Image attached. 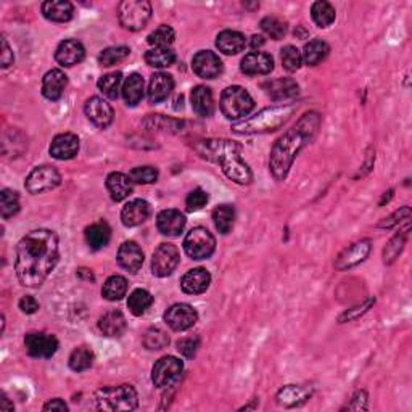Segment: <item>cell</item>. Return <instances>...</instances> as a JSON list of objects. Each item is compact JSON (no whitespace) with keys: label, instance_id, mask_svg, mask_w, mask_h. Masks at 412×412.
Wrapping results in <instances>:
<instances>
[{"label":"cell","instance_id":"obj_1","mask_svg":"<svg viewBox=\"0 0 412 412\" xmlns=\"http://www.w3.org/2000/svg\"><path fill=\"white\" fill-rule=\"evenodd\" d=\"M15 271L23 287L38 288L57 266L60 245L57 233L50 229L28 232L17 245Z\"/></svg>","mask_w":412,"mask_h":412},{"label":"cell","instance_id":"obj_2","mask_svg":"<svg viewBox=\"0 0 412 412\" xmlns=\"http://www.w3.org/2000/svg\"><path fill=\"white\" fill-rule=\"evenodd\" d=\"M320 127V116L316 111H308L297 121V124L279 137L271 150L269 170L276 181H286L293 161L311 140L318 135Z\"/></svg>","mask_w":412,"mask_h":412},{"label":"cell","instance_id":"obj_3","mask_svg":"<svg viewBox=\"0 0 412 412\" xmlns=\"http://www.w3.org/2000/svg\"><path fill=\"white\" fill-rule=\"evenodd\" d=\"M203 160L220 165L229 179L240 186L253 181L252 170L242 158V145L229 139H203L193 145Z\"/></svg>","mask_w":412,"mask_h":412},{"label":"cell","instance_id":"obj_4","mask_svg":"<svg viewBox=\"0 0 412 412\" xmlns=\"http://www.w3.org/2000/svg\"><path fill=\"white\" fill-rule=\"evenodd\" d=\"M295 111H297V105H277L269 106L258 111L254 116L245 118L238 123L232 124V131L236 134H266V132L277 131L279 127H282L287 121L292 118Z\"/></svg>","mask_w":412,"mask_h":412},{"label":"cell","instance_id":"obj_5","mask_svg":"<svg viewBox=\"0 0 412 412\" xmlns=\"http://www.w3.org/2000/svg\"><path fill=\"white\" fill-rule=\"evenodd\" d=\"M139 406V396L132 385L104 386L92 396V408L97 411H134Z\"/></svg>","mask_w":412,"mask_h":412},{"label":"cell","instance_id":"obj_6","mask_svg":"<svg viewBox=\"0 0 412 412\" xmlns=\"http://www.w3.org/2000/svg\"><path fill=\"white\" fill-rule=\"evenodd\" d=\"M221 111L227 120H240L254 108L253 97L240 85H231L221 94Z\"/></svg>","mask_w":412,"mask_h":412},{"label":"cell","instance_id":"obj_7","mask_svg":"<svg viewBox=\"0 0 412 412\" xmlns=\"http://www.w3.org/2000/svg\"><path fill=\"white\" fill-rule=\"evenodd\" d=\"M151 18V3L149 0H124L118 7L120 24L127 31H140Z\"/></svg>","mask_w":412,"mask_h":412},{"label":"cell","instance_id":"obj_8","mask_svg":"<svg viewBox=\"0 0 412 412\" xmlns=\"http://www.w3.org/2000/svg\"><path fill=\"white\" fill-rule=\"evenodd\" d=\"M216 238L206 227H193L186 236L184 250L192 259H206L215 253Z\"/></svg>","mask_w":412,"mask_h":412},{"label":"cell","instance_id":"obj_9","mask_svg":"<svg viewBox=\"0 0 412 412\" xmlns=\"http://www.w3.org/2000/svg\"><path fill=\"white\" fill-rule=\"evenodd\" d=\"M62 182V176L60 172L55 170L53 166H38L29 172V176L26 177V190L33 195H38V193H44L49 190H53L55 187L60 186Z\"/></svg>","mask_w":412,"mask_h":412},{"label":"cell","instance_id":"obj_10","mask_svg":"<svg viewBox=\"0 0 412 412\" xmlns=\"http://www.w3.org/2000/svg\"><path fill=\"white\" fill-rule=\"evenodd\" d=\"M182 370H184V364L181 359L174 358V356H165V358L158 359L151 369V381L158 388H165L174 384V381L181 377Z\"/></svg>","mask_w":412,"mask_h":412},{"label":"cell","instance_id":"obj_11","mask_svg":"<svg viewBox=\"0 0 412 412\" xmlns=\"http://www.w3.org/2000/svg\"><path fill=\"white\" fill-rule=\"evenodd\" d=\"M181 261V254L172 243H161L151 258V272L156 277H167L177 267Z\"/></svg>","mask_w":412,"mask_h":412},{"label":"cell","instance_id":"obj_12","mask_svg":"<svg viewBox=\"0 0 412 412\" xmlns=\"http://www.w3.org/2000/svg\"><path fill=\"white\" fill-rule=\"evenodd\" d=\"M198 313L187 303H176L165 313V322L176 332H184L197 324Z\"/></svg>","mask_w":412,"mask_h":412},{"label":"cell","instance_id":"obj_13","mask_svg":"<svg viewBox=\"0 0 412 412\" xmlns=\"http://www.w3.org/2000/svg\"><path fill=\"white\" fill-rule=\"evenodd\" d=\"M24 347L33 358H52L58 349V340L50 333L29 332L24 337Z\"/></svg>","mask_w":412,"mask_h":412},{"label":"cell","instance_id":"obj_14","mask_svg":"<svg viewBox=\"0 0 412 412\" xmlns=\"http://www.w3.org/2000/svg\"><path fill=\"white\" fill-rule=\"evenodd\" d=\"M84 113L90 123L100 127V129H106L113 123L115 118V111L111 108V105L101 97H90L84 105Z\"/></svg>","mask_w":412,"mask_h":412},{"label":"cell","instance_id":"obj_15","mask_svg":"<svg viewBox=\"0 0 412 412\" xmlns=\"http://www.w3.org/2000/svg\"><path fill=\"white\" fill-rule=\"evenodd\" d=\"M192 68L198 78L216 79L222 73V62L211 50H201L193 57Z\"/></svg>","mask_w":412,"mask_h":412},{"label":"cell","instance_id":"obj_16","mask_svg":"<svg viewBox=\"0 0 412 412\" xmlns=\"http://www.w3.org/2000/svg\"><path fill=\"white\" fill-rule=\"evenodd\" d=\"M370 248H372L370 240H361L353 243L347 250L340 253L337 261H335V269H338V271H347V269L358 266L359 263H363L364 259L369 256Z\"/></svg>","mask_w":412,"mask_h":412},{"label":"cell","instance_id":"obj_17","mask_svg":"<svg viewBox=\"0 0 412 412\" xmlns=\"http://www.w3.org/2000/svg\"><path fill=\"white\" fill-rule=\"evenodd\" d=\"M85 57L84 45L76 39H66L63 42L58 44L57 50H55V60L60 66L65 68H71V66L79 65Z\"/></svg>","mask_w":412,"mask_h":412},{"label":"cell","instance_id":"obj_18","mask_svg":"<svg viewBox=\"0 0 412 412\" xmlns=\"http://www.w3.org/2000/svg\"><path fill=\"white\" fill-rule=\"evenodd\" d=\"M50 155L55 160H71L78 155L79 151V139L76 134L71 132H65V134H58L50 144Z\"/></svg>","mask_w":412,"mask_h":412},{"label":"cell","instance_id":"obj_19","mask_svg":"<svg viewBox=\"0 0 412 412\" xmlns=\"http://www.w3.org/2000/svg\"><path fill=\"white\" fill-rule=\"evenodd\" d=\"M156 227L166 237H179L186 227V216L177 210H163L156 216Z\"/></svg>","mask_w":412,"mask_h":412},{"label":"cell","instance_id":"obj_20","mask_svg":"<svg viewBox=\"0 0 412 412\" xmlns=\"http://www.w3.org/2000/svg\"><path fill=\"white\" fill-rule=\"evenodd\" d=\"M151 208L149 201L142 200V198H135L126 203L123 211H121V221L126 227H135L144 224L150 217Z\"/></svg>","mask_w":412,"mask_h":412},{"label":"cell","instance_id":"obj_21","mask_svg":"<svg viewBox=\"0 0 412 412\" xmlns=\"http://www.w3.org/2000/svg\"><path fill=\"white\" fill-rule=\"evenodd\" d=\"M242 73L248 76H264L274 69V60L269 53L252 52L243 57L240 63Z\"/></svg>","mask_w":412,"mask_h":412},{"label":"cell","instance_id":"obj_22","mask_svg":"<svg viewBox=\"0 0 412 412\" xmlns=\"http://www.w3.org/2000/svg\"><path fill=\"white\" fill-rule=\"evenodd\" d=\"M116 258H118L120 266L131 274L139 272L142 264H144V252L135 242H124L120 247Z\"/></svg>","mask_w":412,"mask_h":412},{"label":"cell","instance_id":"obj_23","mask_svg":"<svg viewBox=\"0 0 412 412\" xmlns=\"http://www.w3.org/2000/svg\"><path fill=\"white\" fill-rule=\"evenodd\" d=\"M66 85H68V76L62 69H50L42 79V94L47 100L55 101L62 99Z\"/></svg>","mask_w":412,"mask_h":412},{"label":"cell","instance_id":"obj_24","mask_svg":"<svg viewBox=\"0 0 412 412\" xmlns=\"http://www.w3.org/2000/svg\"><path fill=\"white\" fill-rule=\"evenodd\" d=\"M313 390L303 385H286L283 388L277 391V404L283 406V408H295L299 406L311 398Z\"/></svg>","mask_w":412,"mask_h":412},{"label":"cell","instance_id":"obj_25","mask_svg":"<svg viewBox=\"0 0 412 412\" xmlns=\"http://www.w3.org/2000/svg\"><path fill=\"white\" fill-rule=\"evenodd\" d=\"M211 283V276L205 267L190 269L189 272L184 274L181 281V288L189 295H200L206 292Z\"/></svg>","mask_w":412,"mask_h":412},{"label":"cell","instance_id":"obj_26","mask_svg":"<svg viewBox=\"0 0 412 412\" xmlns=\"http://www.w3.org/2000/svg\"><path fill=\"white\" fill-rule=\"evenodd\" d=\"M174 90V79L166 73H155L150 78L149 100L150 104H161Z\"/></svg>","mask_w":412,"mask_h":412},{"label":"cell","instance_id":"obj_27","mask_svg":"<svg viewBox=\"0 0 412 412\" xmlns=\"http://www.w3.org/2000/svg\"><path fill=\"white\" fill-rule=\"evenodd\" d=\"M263 89L276 101L287 100L298 95V84L297 81H293L292 78H279L274 81H267V83L263 84Z\"/></svg>","mask_w":412,"mask_h":412},{"label":"cell","instance_id":"obj_28","mask_svg":"<svg viewBox=\"0 0 412 412\" xmlns=\"http://www.w3.org/2000/svg\"><path fill=\"white\" fill-rule=\"evenodd\" d=\"M42 15L50 22L66 23L73 18L74 7L68 0H47L42 3Z\"/></svg>","mask_w":412,"mask_h":412},{"label":"cell","instance_id":"obj_29","mask_svg":"<svg viewBox=\"0 0 412 412\" xmlns=\"http://www.w3.org/2000/svg\"><path fill=\"white\" fill-rule=\"evenodd\" d=\"M127 327L124 314L118 309H111L99 319V329L105 337H121Z\"/></svg>","mask_w":412,"mask_h":412},{"label":"cell","instance_id":"obj_30","mask_svg":"<svg viewBox=\"0 0 412 412\" xmlns=\"http://www.w3.org/2000/svg\"><path fill=\"white\" fill-rule=\"evenodd\" d=\"M106 189L113 201H123L132 193V181L123 172H110L106 177Z\"/></svg>","mask_w":412,"mask_h":412},{"label":"cell","instance_id":"obj_31","mask_svg":"<svg viewBox=\"0 0 412 412\" xmlns=\"http://www.w3.org/2000/svg\"><path fill=\"white\" fill-rule=\"evenodd\" d=\"M245 35L238 31H231V29L220 33L216 38V47L220 49V52L226 55H237L245 49Z\"/></svg>","mask_w":412,"mask_h":412},{"label":"cell","instance_id":"obj_32","mask_svg":"<svg viewBox=\"0 0 412 412\" xmlns=\"http://www.w3.org/2000/svg\"><path fill=\"white\" fill-rule=\"evenodd\" d=\"M192 108L197 115L200 116H211L213 110H215V99H213L211 89H208L206 85H197L193 88L190 94Z\"/></svg>","mask_w":412,"mask_h":412},{"label":"cell","instance_id":"obj_33","mask_svg":"<svg viewBox=\"0 0 412 412\" xmlns=\"http://www.w3.org/2000/svg\"><path fill=\"white\" fill-rule=\"evenodd\" d=\"M84 236L85 242H88V245L92 248V250H100V248L108 245L111 238V229L105 221H99L85 229Z\"/></svg>","mask_w":412,"mask_h":412},{"label":"cell","instance_id":"obj_34","mask_svg":"<svg viewBox=\"0 0 412 412\" xmlns=\"http://www.w3.org/2000/svg\"><path fill=\"white\" fill-rule=\"evenodd\" d=\"M121 90H123V97L127 105L129 106L139 105L142 99H144V90H145L144 78L137 73L129 74V78H126V81L123 83V89Z\"/></svg>","mask_w":412,"mask_h":412},{"label":"cell","instance_id":"obj_35","mask_svg":"<svg viewBox=\"0 0 412 412\" xmlns=\"http://www.w3.org/2000/svg\"><path fill=\"white\" fill-rule=\"evenodd\" d=\"M329 52H330V47L324 42V40L313 39L304 45L302 57H303V62L308 66H316L327 58Z\"/></svg>","mask_w":412,"mask_h":412},{"label":"cell","instance_id":"obj_36","mask_svg":"<svg viewBox=\"0 0 412 412\" xmlns=\"http://www.w3.org/2000/svg\"><path fill=\"white\" fill-rule=\"evenodd\" d=\"M145 62L151 68H167L176 62V53L170 47L150 49L145 53Z\"/></svg>","mask_w":412,"mask_h":412},{"label":"cell","instance_id":"obj_37","mask_svg":"<svg viewBox=\"0 0 412 412\" xmlns=\"http://www.w3.org/2000/svg\"><path fill=\"white\" fill-rule=\"evenodd\" d=\"M154 304V297L150 292H147L144 288H137L129 295L127 299V308L134 316H142L147 309Z\"/></svg>","mask_w":412,"mask_h":412},{"label":"cell","instance_id":"obj_38","mask_svg":"<svg viewBox=\"0 0 412 412\" xmlns=\"http://www.w3.org/2000/svg\"><path fill=\"white\" fill-rule=\"evenodd\" d=\"M213 222L221 233H229L236 222V208L232 205H221L213 211Z\"/></svg>","mask_w":412,"mask_h":412},{"label":"cell","instance_id":"obj_39","mask_svg":"<svg viewBox=\"0 0 412 412\" xmlns=\"http://www.w3.org/2000/svg\"><path fill=\"white\" fill-rule=\"evenodd\" d=\"M127 292V281L123 276H111L105 281L101 295L108 302H118Z\"/></svg>","mask_w":412,"mask_h":412},{"label":"cell","instance_id":"obj_40","mask_svg":"<svg viewBox=\"0 0 412 412\" xmlns=\"http://www.w3.org/2000/svg\"><path fill=\"white\" fill-rule=\"evenodd\" d=\"M311 17L313 22L316 23L319 28H329L330 24L335 22V8L329 2L319 0V2L313 3Z\"/></svg>","mask_w":412,"mask_h":412},{"label":"cell","instance_id":"obj_41","mask_svg":"<svg viewBox=\"0 0 412 412\" xmlns=\"http://www.w3.org/2000/svg\"><path fill=\"white\" fill-rule=\"evenodd\" d=\"M69 368L74 370V372H84L92 368L94 364V353L92 349L85 348V347H79L73 349V353L69 354V361H68Z\"/></svg>","mask_w":412,"mask_h":412},{"label":"cell","instance_id":"obj_42","mask_svg":"<svg viewBox=\"0 0 412 412\" xmlns=\"http://www.w3.org/2000/svg\"><path fill=\"white\" fill-rule=\"evenodd\" d=\"M121 84H123V74H121L120 71L118 73H108L101 76L99 83H97L100 92L108 97V99H116V97H118Z\"/></svg>","mask_w":412,"mask_h":412},{"label":"cell","instance_id":"obj_43","mask_svg":"<svg viewBox=\"0 0 412 412\" xmlns=\"http://www.w3.org/2000/svg\"><path fill=\"white\" fill-rule=\"evenodd\" d=\"M131 50L129 47H126V45H116V47H108L105 50H101L100 55H99V63L101 66H113V65H118L129 57Z\"/></svg>","mask_w":412,"mask_h":412},{"label":"cell","instance_id":"obj_44","mask_svg":"<svg viewBox=\"0 0 412 412\" xmlns=\"http://www.w3.org/2000/svg\"><path fill=\"white\" fill-rule=\"evenodd\" d=\"M19 211V197L15 190L3 189L0 193V215L3 220H8Z\"/></svg>","mask_w":412,"mask_h":412},{"label":"cell","instance_id":"obj_45","mask_svg":"<svg viewBox=\"0 0 412 412\" xmlns=\"http://www.w3.org/2000/svg\"><path fill=\"white\" fill-rule=\"evenodd\" d=\"M408 231L409 229H406V231L396 233V236L391 238L388 243H386V247L384 248V263L385 264L395 263L396 258H398L401 252H403V248L406 245V237H408Z\"/></svg>","mask_w":412,"mask_h":412},{"label":"cell","instance_id":"obj_46","mask_svg":"<svg viewBox=\"0 0 412 412\" xmlns=\"http://www.w3.org/2000/svg\"><path fill=\"white\" fill-rule=\"evenodd\" d=\"M174 39H176L174 29L171 26H166V24H161L160 28H156L155 31L147 38V42L151 45V49L170 47V45L174 42Z\"/></svg>","mask_w":412,"mask_h":412},{"label":"cell","instance_id":"obj_47","mask_svg":"<svg viewBox=\"0 0 412 412\" xmlns=\"http://www.w3.org/2000/svg\"><path fill=\"white\" fill-rule=\"evenodd\" d=\"M261 29L274 40H281L287 33V23L277 17H266L261 19Z\"/></svg>","mask_w":412,"mask_h":412},{"label":"cell","instance_id":"obj_48","mask_svg":"<svg viewBox=\"0 0 412 412\" xmlns=\"http://www.w3.org/2000/svg\"><path fill=\"white\" fill-rule=\"evenodd\" d=\"M129 179L132 181V184H154L158 179V170L154 166H139L134 167L129 172Z\"/></svg>","mask_w":412,"mask_h":412},{"label":"cell","instance_id":"obj_49","mask_svg":"<svg viewBox=\"0 0 412 412\" xmlns=\"http://www.w3.org/2000/svg\"><path fill=\"white\" fill-rule=\"evenodd\" d=\"M144 345L147 349H163L170 345V337H167V333L165 332V330L154 327L145 332Z\"/></svg>","mask_w":412,"mask_h":412},{"label":"cell","instance_id":"obj_50","mask_svg":"<svg viewBox=\"0 0 412 412\" xmlns=\"http://www.w3.org/2000/svg\"><path fill=\"white\" fill-rule=\"evenodd\" d=\"M303 57L302 52L295 47V45H287V47L282 49V66L286 68L288 73H295L302 68Z\"/></svg>","mask_w":412,"mask_h":412},{"label":"cell","instance_id":"obj_51","mask_svg":"<svg viewBox=\"0 0 412 412\" xmlns=\"http://www.w3.org/2000/svg\"><path fill=\"white\" fill-rule=\"evenodd\" d=\"M149 129H156V131H179L182 127V123L176 120H167L161 115H154L150 118L145 120L144 123Z\"/></svg>","mask_w":412,"mask_h":412},{"label":"cell","instance_id":"obj_52","mask_svg":"<svg viewBox=\"0 0 412 412\" xmlns=\"http://www.w3.org/2000/svg\"><path fill=\"white\" fill-rule=\"evenodd\" d=\"M374 304H375V298H368L364 303H361V304H358V306L348 309V311H345L342 316L338 318V322L343 324V322H349V320L358 319L359 316H363V314L368 313L369 309L374 306Z\"/></svg>","mask_w":412,"mask_h":412},{"label":"cell","instance_id":"obj_53","mask_svg":"<svg viewBox=\"0 0 412 412\" xmlns=\"http://www.w3.org/2000/svg\"><path fill=\"white\" fill-rule=\"evenodd\" d=\"M208 203V193L203 189H195L187 195L186 205L189 211H200Z\"/></svg>","mask_w":412,"mask_h":412},{"label":"cell","instance_id":"obj_54","mask_svg":"<svg viewBox=\"0 0 412 412\" xmlns=\"http://www.w3.org/2000/svg\"><path fill=\"white\" fill-rule=\"evenodd\" d=\"M409 216H411V208L409 206H403V208H401V210L395 211L391 216L385 217V220L379 224V227H381V229L395 227L396 224H399L401 221L409 220Z\"/></svg>","mask_w":412,"mask_h":412},{"label":"cell","instance_id":"obj_55","mask_svg":"<svg viewBox=\"0 0 412 412\" xmlns=\"http://www.w3.org/2000/svg\"><path fill=\"white\" fill-rule=\"evenodd\" d=\"M198 345H200V340L197 337H187L182 338L177 342V351L186 358H193L198 349Z\"/></svg>","mask_w":412,"mask_h":412},{"label":"cell","instance_id":"obj_56","mask_svg":"<svg viewBox=\"0 0 412 412\" xmlns=\"http://www.w3.org/2000/svg\"><path fill=\"white\" fill-rule=\"evenodd\" d=\"M347 409L349 411H363L368 409V393L365 391H356L353 398H351L349 404H347Z\"/></svg>","mask_w":412,"mask_h":412},{"label":"cell","instance_id":"obj_57","mask_svg":"<svg viewBox=\"0 0 412 412\" xmlns=\"http://www.w3.org/2000/svg\"><path fill=\"white\" fill-rule=\"evenodd\" d=\"M18 306H19V309H22L23 313L34 314V313H38L39 303H38V299H35L34 297H29V295H26V297H23L22 299H19Z\"/></svg>","mask_w":412,"mask_h":412},{"label":"cell","instance_id":"obj_58","mask_svg":"<svg viewBox=\"0 0 412 412\" xmlns=\"http://www.w3.org/2000/svg\"><path fill=\"white\" fill-rule=\"evenodd\" d=\"M0 42H2V57H0V60H2V68H8V66L12 65L15 60L13 52H12V49H10L7 39H5L3 35H2V40H0Z\"/></svg>","mask_w":412,"mask_h":412},{"label":"cell","instance_id":"obj_59","mask_svg":"<svg viewBox=\"0 0 412 412\" xmlns=\"http://www.w3.org/2000/svg\"><path fill=\"white\" fill-rule=\"evenodd\" d=\"M44 411H68V404H66L63 399L55 398L44 404Z\"/></svg>","mask_w":412,"mask_h":412},{"label":"cell","instance_id":"obj_60","mask_svg":"<svg viewBox=\"0 0 412 412\" xmlns=\"http://www.w3.org/2000/svg\"><path fill=\"white\" fill-rule=\"evenodd\" d=\"M263 44H264V38H263V35H253V38H252V47L253 49L261 47Z\"/></svg>","mask_w":412,"mask_h":412},{"label":"cell","instance_id":"obj_61","mask_svg":"<svg viewBox=\"0 0 412 412\" xmlns=\"http://www.w3.org/2000/svg\"><path fill=\"white\" fill-rule=\"evenodd\" d=\"M0 408L2 409H13V404H8V398L3 395V399H2V404H0Z\"/></svg>","mask_w":412,"mask_h":412}]
</instances>
